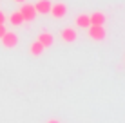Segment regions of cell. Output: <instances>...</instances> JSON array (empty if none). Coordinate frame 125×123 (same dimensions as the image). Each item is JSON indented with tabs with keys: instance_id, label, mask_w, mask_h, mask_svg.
Returning a JSON list of instances; mask_svg holds the SVG:
<instances>
[{
	"instance_id": "obj_1",
	"label": "cell",
	"mask_w": 125,
	"mask_h": 123,
	"mask_svg": "<svg viewBox=\"0 0 125 123\" xmlns=\"http://www.w3.org/2000/svg\"><path fill=\"white\" fill-rule=\"evenodd\" d=\"M20 15L24 16V22H33L34 16H36L34 6H33V4H25V2H22V7H20Z\"/></svg>"
},
{
	"instance_id": "obj_2",
	"label": "cell",
	"mask_w": 125,
	"mask_h": 123,
	"mask_svg": "<svg viewBox=\"0 0 125 123\" xmlns=\"http://www.w3.org/2000/svg\"><path fill=\"white\" fill-rule=\"evenodd\" d=\"M0 40H2V45H4V47H7V49L16 47V45H18V36H16L15 33H11V31H6Z\"/></svg>"
},
{
	"instance_id": "obj_3",
	"label": "cell",
	"mask_w": 125,
	"mask_h": 123,
	"mask_svg": "<svg viewBox=\"0 0 125 123\" xmlns=\"http://www.w3.org/2000/svg\"><path fill=\"white\" fill-rule=\"evenodd\" d=\"M51 15L54 16V18H63V16L67 15V6L63 2H56V4H51Z\"/></svg>"
},
{
	"instance_id": "obj_4",
	"label": "cell",
	"mask_w": 125,
	"mask_h": 123,
	"mask_svg": "<svg viewBox=\"0 0 125 123\" xmlns=\"http://www.w3.org/2000/svg\"><path fill=\"white\" fill-rule=\"evenodd\" d=\"M89 36L93 38V40H103L105 38V27L103 25H89Z\"/></svg>"
},
{
	"instance_id": "obj_5",
	"label": "cell",
	"mask_w": 125,
	"mask_h": 123,
	"mask_svg": "<svg viewBox=\"0 0 125 123\" xmlns=\"http://www.w3.org/2000/svg\"><path fill=\"white\" fill-rule=\"evenodd\" d=\"M38 42H40V44L47 49V47H51V45H53L54 38H53V35H51L49 31H44V33H40V35H38Z\"/></svg>"
},
{
	"instance_id": "obj_6",
	"label": "cell",
	"mask_w": 125,
	"mask_h": 123,
	"mask_svg": "<svg viewBox=\"0 0 125 123\" xmlns=\"http://www.w3.org/2000/svg\"><path fill=\"white\" fill-rule=\"evenodd\" d=\"M76 38H78V33L73 27H65L62 31V40L63 42H69V44H71V42H76Z\"/></svg>"
},
{
	"instance_id": "obj_7",
	"label": "cell",
	"mask_w": 125,
	"mask_h": 123,
	"mask_svg": "<svg viewBox=\"0 0 125 123\" xmlns=\"http://www.w3.org/2000/svg\"><path fill=\"white\" fill-rule=\"evenodd\" d=\"M34 11L42 13V15H47V13L51 11V2L49 0H38V2L34 4Z\"/></svg>"
},
{
	"instance_id": "obj_8",
	"label": "cell",
	"mask_w": 125,
	"mask_h": 123,
	"mask_svg": "<svg viewBox=\"0 0 125 123\" xmlns=\"http://www.w3.org/2000/svg\"><path fill=\"white\" fill-rule=\"evenodd\" d=\"M89 20H91V25H105V20H107V16L103 15V13L96 11V13H93V15L89 16Z\"/></svg>"
},
{
	"instance_id": "obj_9",
	"label": "cell",
	"mask_w": 125,
	"mask_h": 123,
	"mask_svg": "<svg viewBox=\"0 0 125 123\" xmlns=\"http://www.w3.org/2000/svg\"><path fill=\"white\" fill-rule=\"evenodd\" d=\"M44 51H45V47H44V45H42L38 40H36V42H33V44L29 45V53H31L33 56H40Z\"/></svg>"
},
{
	"instance_id": "obj_10",
	"label": "cell",
	"mask_w": 125,
	"mask_h": 123,
	"mask_svg": "<svg viewBox=\"0 0 125 123\" xmlns=\"http://www.w3.org/2000/svg\"><path fill=\"white\" fill-rule=\"evenodd\" d=\"M76 25L78 27H83V29H87L89 25H91V20H89V15H78L76 16Z\"/></svg>"
},
{
	"instance_id": "obj_11",
	"label": "cell",
	"mask_w": 125,
	"mask_h": 123,
	"mask_svg": "<svg viewBox=\"0 0 125 123\" xmlns=\"http://www.w3.org/2000/svg\"><path fill=\"white\" fill-rule=\"evenodd\" d=\"M9 22H11L13 25H22V24H24V16L20 15V11H15V13H11Z\"/></svg>"
},
{
	"instance_id": "obj_12",
	"label": "cell",
	"mask_w": 125,
	"mask_h": 123,
	"mask_svg": "<svg viewBox=\"0 0 125 123\" xmlns=\"http://www.w3.org/2000/svg\"><path fill=\"white\" fill-rule=\"evenodd\" d=\"M4 22H6V15H4V13L0 11V24H4Z\"/></svg>"
},
{
	"instance_id": "obj_13",
	"label": "cell",
	"mask_w": 125,
	"mask_h": 123,
	"mask_svg": "<svg viewBox=\"0 0 125 123\" xmlns=\"http://www.w3.org/2000/svg\"><path fill=\"white\" fill-rule=\"evenodd\" d=\"M4 33H6V27H4V24H0V38H2Z\"/></svg>"
},
{
	"instance_id": "obj_14",
	"label": "cell",
	"mask_w": 125,
	"mask_h": 123,
	"mask_svg": "<svg viewBox=\"0 0 125 123\" xmlns=\"http://www.w3.org/2000/svg\"><path fill=\"white\" fill-rule=\"evenodd\" d=\"M45 123H60L58 120H49V121H45Z\"/></svg>"
},
{
	"instance_id": "obj_15",
	"label": "cell",
	"mask_w": 125,
	"mask_h": 123,
	"mask_svg": "<svg viewBox=\"0 0 125 123\" xmlns=\"http://www.w3.org/2000/svg\"><path fill=\"white\" fill-rule=\"evenodd\" d=\"M15 2H24V0H15Z\"/></svg>"
}]
</instances>
